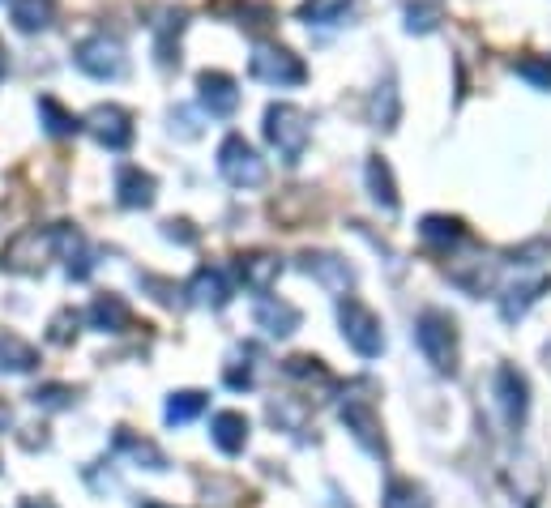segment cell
<instances>
[{
	"mask_svg": "<svg viewBox=\"0 0 551 508\" xmlns=\"http://www.w3.org/2000/svg\"><path fill=\"white\" fill-rule=\"evenodd\" d=\"M415 346H419V355L428 359L436 372H449V376L458 372V325H453L449 312H440V308L419 312Z\"/></svg>",
	"mask_w": 551,
	"mask_h": 508,
	"instance_id": "1",
	"label": "cell"
},
{
	"mask_svg": "<svg viewBox=\"0 0 551 508\" xmlns=\"http://www.w3.org/2000/svg\"><path fill=\"white\" fill-rule=\"evenodd\" d=\"M372 389V380H351V385L342 389V402H338V415L346 423V432H351L372 457H385L389 444L381 436V419H376V406L372 398H364V393Z\"/></svg>",
	"mask_w": 551,
	"mask_h": 508,
	"instance_id": "2",
	"label": "cell"
},
{
	"mask_svg": "<svg viewBox=\"0 0 551 508\" xmlns=\"http://www.w3.org/2000/svg\"><path fill=\"white\" fill-rule=\"evenodd\" d=\"M265 137H270V146L282 154V163H299L308 150V116L299 107H287V103H278L265 111Z\"/></svg>",
	"mask_w": 551,
	"mask_h": 508,
	"instance_id": "3",
	"label": "cell"
},
{
	"mask_svg": "<svg viewBox=\"0 0 551 508\" xmlns=\"http://www.w3.org/2000/svg\"><path fill=\"white\" fill-rule=\"evenodd\" d=\"M338 321H342V338L351 342L355 355L364 359H376L385 351V333H381V316H376L368 304H359V299L346 295L338 304Z\"/></svg>",
	"mask_w": 551,
	"mask_h": 508,
	"instance_id": "4",
	"label": "cell"
},
{
	"mask_svg": "<svg viewBox=\"0 0 551 508\" xmlns=\"http://www.w3.org/2000/svg\"><path fill=\"white\" fill-rule=\"evenodd\" d=\"M218 171H223V180L235 184V188H257V184H265L261 154L248 146L244 137H235V133L223 141V150H218Z\"/></svg>",
	"mask_w": 551,
	"mask_h": 508,
	"instance_id": "5",
	"label": "cell"
},
{
	"mask_svg": "<svg viewBox=\"0 0 551 508\" xmlns=\"http://www.w3.org/2000/svg\"><path fill=\"white\" fill-rule=\"evenodd\" d=\"M73 60H77V69L99 77V82H116V77H124V47L116 39H107V35H94L86 43H77Z\"/></svg>",
	"mask_w": 551,
	"mask_h": 508,
	"instance_id": "6",
	"label": "cell"
},
{
	"mask_svg": "<svg viewBox=\"0 0 551 508\" xmlns=\"http://www.w3.org/2000/svg\"><path fill=\"white\" fill-rule=\"evenodd\" d=\"M248 69H253V77L257 82H265V86H299L304 82V65L287 52V47H257L253 52V60H248Z\"/></svg>",
	"mask_w": 551,
	"mask_h": 508,
	"instance_id": "7",
	"label": "cell"
},
{
	"mask_svg": "<svg viewBox=\"0 0 551 508\" xmlns=\"http://www.w3.org/2000/svg\"><path fill=\"white\" fill-rule=\"evenodd\" d=\"M496 406H500V415H505L509 427H522L530 415V385H526L522 372L509 368V363L496 372Z\"/></svg>",
	"mask_w": 551,
	"mask_h": 508,
	"instance_id": "8",
	"label": "cell"
},
{
	"mask_svg": "<svg viewBox=\"0 0 551 508\" xmlns=\"http://www.w3.org/2000/svg\"><path fill=\"white\" fill-rule=\"evenodd\" d=\"M299 269H304L308 278H317L329 295H346L355 287V269L342 257H334V252H304V257H299Z\"/></svg>",
	"mask_w": 551,
	"mask_h": 508,
	"instance_id": "9",
	"label": "cell"
},
{
	"mask_svg": "<svg viewBox=\"0 0 551 508\" xmlns=\"http://www.w3.org/2000/svg\"><path fill=\"white\" fill-rule=\"evenodd\" d=\"M90 133L107 150H124L133 141V116L124 107H94L90 111Z\"/></svg>",
	"mask_w": 551,
	"mask_h": 508,
	"instance_id": "10",
	"label": "cell"
},
{
	"mask_svg": "<svg viewBox=\"0 0 551 508\" xmlns=\"http://www.w3.org/2000/svg\"><path fill=\"white\" fill-rule=\"evenodd\" d=\"M253 321H257V329L270 333V338H291L304 316H299V308L287 304V299H278V295H261V299H257V308H253Z\"/></svg>",
	"mask_w": 551,
	"mask_h": 508,
	"instance_id": "11",
	"label": "cell"
},
{
	"mask_svg": "<svg viewBox=\"0 0 551 508\" xmlns=\"http://www.w3.org/2000/svg\"><path fill=\"white\" fill-rule=\"evenodd\" d=\"M184 295H193V304H201V308H223L231 299V282L218 265H201L193 282L184 287Z\"/></svg>",
	"mask_w": 551,
	"mask_h": 508,
	"instance_id": "12",
	"label": "cell"
},
{
	"mask_svg": "<svg viewBox=\"0 0 551 508\" xmlns=\"http://www.w3.org/2000/svg\"><path fill=\"white\" fill-rule=\"evenodd\" d=\"M210 440H214L227 457L244 453V444H248V419L240 415V410H218V415L210 419Z\"/></svg>",
	"mask_w": 551,
	"mask_h": 508,
	"instance_id": "13",
	"label": "cell"
},
{
	"mask_svg": "<svg viewBox=\"0 0 551 508\" xmlns=\"http://www.w3.org/2000/svg\"><path fill=\"white\" fill-rule=\"evenodd\" d=\"M240 282L248 291H257V295H265L278 282V274H282V261L278 257H270V252H248V257H240Z\"/></svg>",
	"mask_w": 551,
	"mask_h": 508,
	"instance_id": "14",
	"label": "cell"
},
{
	"mask_svg": "<svg viewBox=\"0 0 551 508\" xmlns=\"http://www.w3.org/2000/svg\"><path fill=\"white\" fill-rule=\"evenodd\" d=\"M201 103L210 107V116H231L240 107V90L227 73H201Z\"/></svg>",
	"mask_w": 551,
	"mask_h": 508,
	"instance_id": "15",
	"label": "cell"
},
{
	"mask_svg": "<svg viewBox=\"0 0 551 508\" xmlns=\"http://www.w3.org/2000/svg\"><path fill=\"white\" fill-rule=\"evenodd\" d=\"M86 321H90L94 329H103V333H124V329L133 325V312H129V304H124L120 295H99V299L90 304Z\"/></svg>",
	"mask_w": 551,
	"mask_h": 508,
	"instance_id": "16",
	"label": "cell"
},
{
	"mask_svg": "<svg viewBox=\"0 0 551 508\" xmlns=\"http://www.w3.org/2000/svg\"><path fill=\"white\" fill-rule=\"evenodd\" d=\"M116 193H120L124 210H146L154 201V176H146L141 167H124L116 176Z\"/></svg>",
	"mask_w": 551,
	"mask_h": 508,
	"instance_id": "17",
	"label": "cell"
},
{
	"mask_svg": "<svg viewBox=\"0 0 551 508\" xmlns=\"http://www.w3.org/2000/svg\"><path fill=\"white\" fill-rule=\"evenodd\" d=\"M551 291V278H534V282H517V287L505 291V299H500V316L513 325V321H522L526 308L534 304V299H543Z\"/></svg>",
	"mask_w": 551,
	"mask_h": 508,
	"instance_id": "18",
	"label": "cell"
},
{
	"mask_svg": "<svg viewBox=\"0 0 551 508\" xmlns=\"http://www.w3.org/2000/svg\"><path fill=\"white\" fill-rule=\"evenodd\" d=\"M116 449L120 453H129L137 466H146V470H167V453L159 449V444H150V440H141V436H133L129 427H120L116 432Z\"/></svg>",
	"mask_w": 551,
	"mask_h": 508,
	"instance_id": "19",
	"label": "cell"
},
{
	"mask_svg": "<svg viewBox=\"0 0 551 508\" xmlns=\"http://www.w3.org/2000/svg\"><path fill=\"white\" fill-rule=\"evenodd\" d=\"M39 363V351L22 342L18 333H0V372H30Z\"/></svg>",
	"mask_w": 551,
	"mask_h": 508,
	"instance_id": "20",
	"label": "cell"
},
{
	"mask_svg": "<svg viewBox=\"0 0 551 508\" xmlns=\"http://www.w3.org/2000/svg\"><path fill=\"white\" fill-rule=\"evenodd\" d=\"M381 508H432L428 491L411 479H389L381 491Z\"/></svg>",
	"mask_w": 551,
	"mask_h": 508,
	"instance_id": "21",
	"label": "cell"
},
{
	"mask_svg": "<svg viewBox=\"0 0 551 508\" xmlns=\"http://www.w3.org/2000/svg\"><path fill=\"white\" fill-rule=\"evenodd\" d=\"M419 235H423V240H428L432 248H453V244H462V240H466L462 222H458V218H445V214H432V218H423Z\"/></svg>",
	"mask_w": 551,
	"mask_h": 508,
	"instance_id": "22",
	"label": "cell"
},
{
	"mask_svg": "<svg viewBox=\"0 0 551 508\" xmlns=\"http://www.w3.org/2000/svg\"><path fill=\"white\" fill-rule=\"evenodd\" d=\"M368 188H372V197L385 205V214H398V188H393L389 163H381V158H372L368 163Z\"/></svg>",
	"mask_w": 551,
	"mask_h": 508,
	"instance_id": "23",
	"label": "cell"
},
{
	"mask_svg": "<svg viewBox=\"0 0 551 508\" xmlns=\"http://www.w3.org/2000/svg\"><path fill=\"white\" fill-rule=\"evenodd\" d=\"M206 393H197V389H184V393H176V398L167 402V423H188V419H197L201 410H206Z\"/></svg>",
	"mask_w": 551,
	"mask_h": 508,
	"instance_id": "24",
	"label": "cell"
},
{
	"mask_svg": "<svg viewBox=\"0 0 551 508\" xmlns=\"http://www.w3.org/2000/svg\"><path fill=\"white\" fill-rule=\"evenodd\" d=\"M52 18V0H13V22L22 30H39Z\"/></svg>",
	"mask_w": 551,
	"mask_h": 508,
	"instance_id": "25",
	"label": "cell"
},
{
	"mask_svg": "<svg viewBox=\"0 0 551 508\" xmlns=\"http://www.w3.org/2000/svg\"><path fill=\"white\" fill-rule=\"evenodd\" d=\"M39 116L47 120V133L52 137H73L77 133V116H69L56 99H39Z\"/></svg>",
	"mask_w": 551,
	"mask_h": 508,
	"instance_id": "26",
	"label": "cell"
},
{
	"mask_svg": "<svg viewBox=\"0 0 551 508\" xmlns=\"http://www.w3.org/2000/svg\"><path fill=\"white\" fill-rule=\"evenodd\" d=\"M270 419L282 427V432H299L304 419H308V406H295L291 398H278V402H270Z\"/></svg>",
	"mask_w": 551,
	"mask_h": 508,
	"instance_id": "27",
	"label": "cell"
},
{
	"mask_svg": "<svg viewBox=\"0 0 551 508\" xmlns=\"http://www.w3.org/2000/svg\"><path fill=\"white\" fill-rule=\"evenodd\" d=\"M346 9H351V0H304V9H299V13H304L308 22L329 26V22H338Z\"/></svg>",
	"mask_w": 551,
	"mask_h": 508,
	"instance_id": "28",
	"label": "cell"
},
{
	"mask_svg": "<svg viewBox=\"0 0 551 508\" xmlns=\"http://www.w3.org/2000/svg\"><path fill=\"white\" fill-rule=\"evenodd\" d=\"M77 325H82V312H73V308L56 312V316H52V325H47V342H56V346L73 342V338H77Z\"/></svg>",
	"mask_w": 551,
	"mask_h": 508,
	"instance_id": "29",
	"label": "cell"
},
{
	"mask_svg": "<svg viewBox=\"0 0 551 508\" xmlns=\"http://www.w3.org/2000/svg\"><path fill=\"white\" fill-rule=\"evenodd\" d=\"M30 402L43 406V410H65L73 402V389L69 385H43V389L30 393Z\"/></svg>",
	"mask_w": 551,
	"mask_h": 508,
	"instance_id": "30",
	"label": "cell"
},
{
	"mask_svg": "<svg viewBox=\"0 0 551 508\" xmlns=\"http://www.w3.org/2000/svg\"><path fill=\"white\" fill-rule=\"evenodd\" d=\"M517 73L530 77L534 86H551V60H522V65H517Z\"/></svg>",
	"mask_w": 551,
	"mask_h": 508,
	"instance_id": "31",
	"label": "cell"
},
{
	"mask_svg": "<svg viewBox=\"0 0 551 508\" xmlns=\"http://www.w3.org/2000/svg\"><path fill=\"white\" fill-rule=\"evenodd\" d=\"M227 385L231 389H253V363H231V368H227Z\"/></svg>",
	"mask_w": 551,
	"mask_h": 508,
	"instance_id": "32",
	"label": "cell"
},
{
	"mask_svg": "<svg viewBox=\"0 0 551 508\" xmlns=\"http://www.w3.org/2000/svg\"><path fill=\"white\" fill-rule=\"evenodd\" d=\"M167 235L171 240H180V244H197V231H188V222H167Z\"/></svg>",
	"mask_w": 551,
	"mask_h": 508,
	"instance_id": "33",
	"label": "cell"
},
{
	"mask_svg": "<svg viewBox=\"0 0 551 508\" xmlns=\"http://www.w3.org/2000/svg\"><path fill=\"white\" fill-rule=\"evenodd\" d=\"M9 427H13V415H9V406L0 402V432H9Z\"/></svg>",
	"mask_w": 551,
	"mask_h": 508,
	"instance_id": "34",
	"label": "cell"
},
{
	"mask_svg": "<svg viewBox=\"0 0 551 508\" xmlns=\"http://www.w3.org/2000/svg\"><path fill=\"white\" fill-rule=\"evenodd\" d=\"M22 508H52V504H47V500H26Z\"/></svg>",
	"mask_w": 551,
	"mask_h": 508,
	"instance_id": "35",
	"label": "cell"
},
{
	"mask_svg": "<svg viewBox=\"0 0 551 508\" xmlns=\"http://www.w3.org/2000/svg\"><path fill=\"white\" fill-rule=\"evenodd\" d=\"M0 73H5V60H0Z\"/></svg>",
	"mask_w": 551,
	"mask_h": 508,
	"instance_id": "36",
	"label": "cell"
}]
</instances>
